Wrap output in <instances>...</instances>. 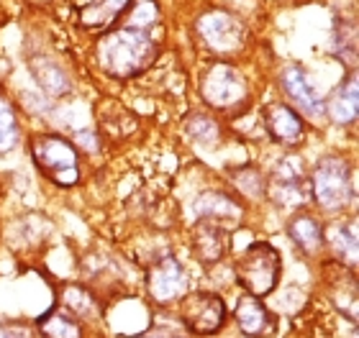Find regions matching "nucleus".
Segmentation results:
<instances>
[{
    "label": "nucleus",
    "instance_id": "12",
    "mask_svg": "<svg viewBox=\"0 0 359 338\" xmlns=\"http://www.w3.org/2000/svg\"><path fill=\"white\" fill-rule=\"evenodd\" d=\"M229 248V228L216 220L201 218L193 228V254L203 264H216Z\"/></svg>",
    "mask_w": 359,
    "mask_h": 338
},
{
    "label": "nucleus",
    "instance_id": "26",
    "mask_svg": "<svg viewBox=\"0 0 359 338\" xmlns=\"http://www.w3.org/2000/svg\"><path fill=\"white\" fill-rule=\"evenodd\" d=\"M0 338H29L23 331H13V328H0Z\"/></svg>",
    "mask_w": 359,
    "mask_h": 338
},
{
    "label": "nucleus",
    "instance_id": "27",
    "mask_svg": "<svg viewBox=\"0 0 359 338\" xmlns=\"http://www.w3.org/2000/svg\"><path fill=\"white\" fill-rule=\"evenodd\" d=\"M144 338H180V336H175V333H170L167 328H162V331H151V333H147Z\"/></svg>",
    "mask_w": 359,
    "mask_h": 338
},
{
    "label": "nucleus",
    "instance_id": "25",
    "mask_svg": "<svg viewBox=\"0 0 359 338\" xmlns=\"http://www.w3.org/2000/svg\"><path fill=\"white\" fill-rule=\"evenodd\" d=\"M187 131L198 139V141L203 143H210L218 139V126L216 120H210L208 115H195V118H190V123H187Z\"/></svg>",
    "mask_w": 359,
    "mask_h": 338
},
{
    "label": "nucleus",
    "instance_id": "9",
    "mask_svg": "<svg viewBox=\"0 0 359 338\" xmlns=\"http://www.w3.org/2000/svg\"><path fill=\"white\" fill-rule=\"evenodd\" d=\"M147 290H149L151 300H157L159 305L180 300L187 290V272L180 259L167 256L159 259L149 272H147Z\"/></svg>",
    "mask_w": 359,
    "mask_h": 338
},
{
    "label": "nucleus",
    "instance_id": "23",
    "mask_svg": "<svg viewBox=\"0 0 359 338\" xmlns=\"http://www.w3.org/2000/svg\"><path fill=\"white\" fill-rule=\"evenodd\" d=\"M18 141V118L6 98H0V151H11Z\"/></svg>",
    "mask_w": 359,
    "mask_h": 338
},
{
    "label": "nucleus",
    "instance_id": "22",
    "mask_svg": "<svg viewBox=\"0 0 359 338\" xmlns=\"http://www.w3.org/2000/svg\"><path fill=\"white\" fill-rule=\"evenodd\" d=\"M157 21H159V10L154 0H136V3H131V13H128V21H126L128 29L149 31L151 26H157Z\"/></svg>",
    "mask_w": 359,
    "mask_h": 338
},
{
    "label": "nucleus",
    "instance_id": "2",
    "mask_svg": "<svg viewBox=\"0 0 359 338\" xmlns=\"http://www.w3.org/2000/svg\"><path fill=\"white\" fill-rule=\"evenodd\" d=\"M283 269V259L277 254V248L267 241H257L239 256V262L233 264V274L239 279V285L255 297H264L277 287Z\"/></svg>",
    "mask_w": 359,
    "mask_h": 338
},
{
    "label": "nucleus",
    "instance_id": "21",
    "mask_svg": "<svg viewBox=\"0 0 359 338\" xmlns=\"http://www.w3.org/2000/svg\"><path fill=\"white\" fill-rule=\"evenodd\" d=\"M34 75H36L39 83L44 85L49 92H54V95H62V92L69 90L67 75H65V72H62V69L57 67L54 62H49V59L34 62Z\"/></svg>",
    "mask_w": 359,
    "mask_h": 338
},
{
    "label": "nucleus",
    "instance_id": "24",
    "mask_svg": "<svg viewBox=\"0 0 359 338\" xmlns=\"http://www.w3.org/2000/svg\"><path fill=\"white\" fill-rule=\"evenodd\" d=\"M233 182L239 185V190L249 197H259L267 192V185H264V177L257 169H241V172L233 174Z\"/></svg>",
    "mask_w": 359,
    "mask_h": 338
},
{
    "label": "nucleus",
    "instance_id": "17",
    "mask_svg": "<svg viewBox=\"0 0 359 338\" xmlns=\"http://www.w3.org/2000/svg\"><path fill=\"white\" fill-rule=\"evenodd\" d=\"M198 216L226 225L229 220L241 218V208H239V203H233L231 197L221 195V192H205V195L198 200Z\"/></svg>",
    "mask_w": 359,
    "mask_h": 338
},
{
    "label": "nucleus",
    "instance_id": "10",
    "mask_svg": "<svg viewBox=\"0 0 359 338\" xmlns=\"http://www.w3.org/2000/svg\"><path fill=\"white\" fill-rule=\"evenodd\" d=\"M280 87L285 90V95L295 103L298 111H303L306 115L316 118V115H321L323 113V100L316 90V85L311 83V77L303 67L298 64H287L283 69V75H280Z\"/></svg>",
    "mask_w": 359,
    "mask_h": 338
},
{
    "label": "nucleus",
    "instance_id": "3",
    "mask_svg": "<svg viewBox=\"0 0 359 338\" xmlns=\"http://www.w3.org/2000/svg\"><path fill=\"white\" fill-rule=\"evenodd\" d=\"M31 157L39 169L62 188H72L80 180V159L77 149L67 139L52 134H41L31 139Z\"/></svg>",
    "mask_w": 359,
    "mask_h": 338
},
{
    "label": "nucleus",
    "instance_id": "1",
    "mask_svg": "<svg viewBox=\"0 0 359 338\" xmlns=\"http://www.w3.org/2000/svg\"><path fill=\"white\" fill-rule=\"evenodd\" d=\"M97 64L113 80H128L149 67L157 59L159 46L149 36V31L123 29L111 31L97 41Z\"/></svg>",
    "mask_w": 359,
    "mask_h": 338
},
{
    "label": "nucleus",
    "instance_id": "6",
    "mask_svg": "<svg viewBox=\"0 0 359 338\" xmlns=\"http://www.w3.org/2000/svg\"><path fill=\"white\" fill-rule=\"evenodd\" d=\"M198 36L218 54H233L247 44V26L239 15L224 8H213L198 18Z\"/></svg>",
    "mask_w": 359,
    "mask_h": 338
},
{
    "label": "nucleus",
    "instance_id": "18",
    "mask_svg": "<svg viewBox=\"0 0 359 338\" xmlns=\"http://www.w3.org/2000/svg\"><path fill=\"white\" fill-rule=\"evenodd\" d=\"M323 244L334 248L341 264L354 267L357 264V231L349 225H331L329 233H323Z\"/></svg>",
    "mask_w": 359,
    "mask_h": 338
},
{
    "label": "nucleus",
    "instance_id": "13",
    "mask_svg": "<svg viewBox=\"0 0 359 338\" xmlns=\"http://www.w3.org/2000/svg\"><path fill=\"white\" fill-rule=\"evenodd\" d=\"M236 323H239L241 333H247L252 338L269 336L275 331V318L267 310V305L255 295H244L236 302Z\"/></svg>",
    "mask_w": 359,
    "mask_h": 338
},
{
    "label": "nucleus",
    "instance_id": "8",
    "mask_svg": "<svg viewBox=\"0 0 359 338\" xmlns=\"http://www.w3.org/2000/svg\"><path fill=\"white\" fill-rule=\"evenodd\" d=\"M308 192L311 188L306 182L303 162L295 157L283 159L267 182V195L272 197V203L280 208H298L308 200Z\"/></svg>",
    "mask_w": 359,
    "mask_h": 338
},
{
    "label": "nucleus",
    "instance_id": "7",
    "mask_svg": "<svg viewBox=\"0 0 359 338\" xmlns=\"http://www.w3.org/2000/svg\"><path fill=\"white\" fill-rule=\"evenodd\" d=\"M180 321L195 336H213L226 323V302L213 293H187L180 300Z\"/></svg>",
    "mask_w": 359,
    "mask_h": 338
},
{
    "label": "nucleus",
    "instance_id": "11",
    "mask_svg": "<svg viewBox=\"0 0 359 338\" xmlns=\"http://www.w3.org/2000/svg\"><path fill=\"white\" fill-rule=\"evenodd\" d=\"M262 120L267 134L275 139L277 143L283 146H298L306 136V126L303 120L290 106H283V103H269L262 111Z\"/></svg>",
    "mask_w": 359,
    "mask_h": 338
},
{
    "label": "nucleus",
    "instance_id": "16",
    "mask_svg": "<svg viewBox=\"0 0 359 338\" xmlns=\"http://www.w3.org/2000/svg\"><path fill=\"white\" fill-rule=\"evenodd\" d=\"M287 233H290V239L295 241V246H298L303 254L313 256L323 248V233L326 231H323V225L318 223L313 216H308V213H300L298 218H292Z\"/></svg>",
    "mask_w": 359,
    "mask_h": 338
},
{
    "label": "nucleus",
    "instance_id": "5",
    "mask_svg": "<svg viewBox=\"0 0 359 338\" xmlns=\"http://www.w3.org/2000/svg\"><path fill=\"white\" fill-rule=\"evenodd\" d=\"M198 87L203 100L216 111H231L249 98V85L244 75L224 62H216L208 69H203Z\"/></svg>",
    "mask_w": 359,
    "mask_h": 338
},
{
    "label": "nucleus",
    "instance_id": "14",
    "mask_svg": "<svg viewBox=\"0 0 359 338\" xmlns=\"http://www.w3.org/2000/svg\"><path fill=\"white\" fill-rule=\"evenodd\" d=\"M134 0H90L80 8V26L88 31H105L121 13H126Z\"/></svg>",
    "mask_w": 359,
    "mask_h": 338
},
{
    "label": "nucleus",
    "instance_id": "15",
    "mask_svg": "<svg viewBox=\"0 0 359 338\" xmlns=\"http://www.w3.org/2000/svg\"><path fill=\"white\" fill-rule=\"evenodd\" d=\"M326 113L337 126H352L357 120V72L339 85L326 103Z\"/></svg>",
    "mask_w": 359,
    "mask_h": 338
},
{
    "label": "nucleus",
    "instance_id": "19",
    "mask_svg": "<svg viewBox=\"0 0 359 338\" xmlns=\"http://www.w3.org/2000/svg\"><path fill=\"white\" fill-rule=\"evenodd\" d=\"M62 302H65V308H67L72 316L80 318V321H93V318L100 316V308H97L95 297H93L88 290H83V287H75V285L65 287Z\"/></svg>",
    "mask_w": 359,
    "mask_h": 338
},
{
    "label": "nucleus",
    "instance_id": "20",
    "mask_svg": "<svg viewBox=\"0 0 359 338\" xmlns=\"http://www.w3.org/2000/svg\"><path fill=\"white\" fill-rule=\"evenodd\" d=\"M39 333L41 338H83L80 323L65 313H52L49 318H44L39 325Z\"/></svg>",
    "mask_w": 359,
    "mask_h": 338
},
{
    "label": "nucleus",
    "instance_id": "4",
    "mask_svg": "<svg viewBox=\"0 0 359 338\" xmlns=\"http://www.w3.org/2000/svg\"><path fill=\"white\" fill-rule=\"evenodd\" d=\"M352 169L344 157L329 154L316 164L313 177H311V195L318 203V208L329 213L341 211L352 200Z\"/></svg>",
    "mask_w": 359,
    "mask_h": 338
}]
</instances>
